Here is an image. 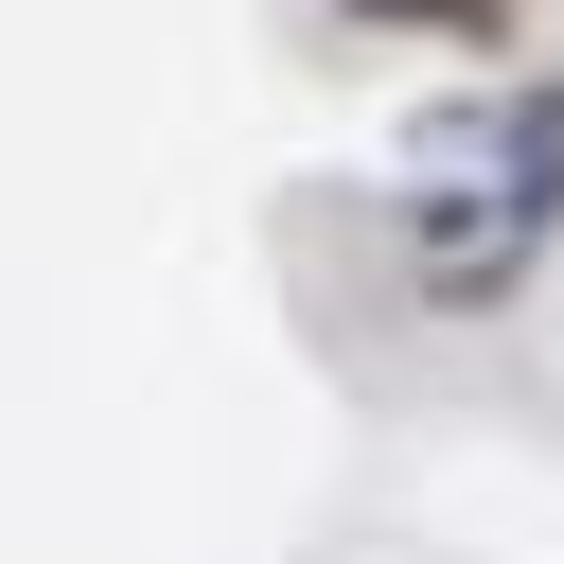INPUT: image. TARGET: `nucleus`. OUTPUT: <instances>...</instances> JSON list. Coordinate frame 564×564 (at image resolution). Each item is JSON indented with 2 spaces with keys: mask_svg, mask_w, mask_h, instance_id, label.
Returning a JSON list of instances; mask_svg holds the SVG:
<instances>
[{
  "mask_svg": "<svg viewBox=\"0 0 564 564\" xmlns=\"http://www.w3.org/2000/svg\"><path fill=\"white\" fill-rule=\"evenodd\" d=\"M546 212H564V106L511 123V229H546Z\"/></svg>",
  "mask_w": 564,
  "mask_h": 564,
  "instance_id": "1",
  "label": "nucleus"
},
{
  "mask_svg": "<svg viewBox=\"0 0 564 564\" xmlns=\"http://www.w3.org/2000/svg\"><path fill=\"white\" fill-rule=\"evenodd\" d=\"M352 18H441V35H494V0H352Z\"/></svg>",
  "mask_w": 564,
  "mask_h": 564,
  "instance_id": "2",
  "label": "nucleus"
}]
</instances>
